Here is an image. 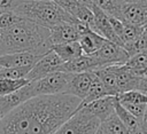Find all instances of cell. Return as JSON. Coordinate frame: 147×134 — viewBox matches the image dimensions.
Masks as SVG:
<instances>
[{
    "mask_svg": "<svg viewBox=\"0 0 147 134\" xmlns=\"http://www.w3.org/2000/svg\"><path fill=\"white\" fill-rule=\"evenodd\" d=\"M93 72L95 73V76L103 84V86H105L108 95L117 96L119 94L118 86H117V80H116V76H115V72L111 69V66H106V68H102V69H98V70H95Z\"/></svg>",
    "mask_w": 147,
    "mask_h": 134,
    "instance_id": "ffe728a7",
    "label": "cell"
},
{
    "mask_svg": "<svg viewBox=\"0 0 147 134\" xmlns=\"http://www.w3.org/2000/svg\"><path fill=\"white\" fill-rule=\"evenodd\" d=\"M42 55H38L33 52H18L10 54L0 55V66L1 68H16L33 65Z\"/></svg>",
    "mask_w": 147,
    "mask_h": 134,
    "instance_id": "5bb4252c",
    "label": "cell"
},
{
    "mask_svg": "<svg viewBox=\"0 0 147 134\" xmlns=\"http://www.w3.org/2000/svg\"><path fill=\"white\" fill-rule=\"evenodd\" d=\"M71 73L63 71H54L45 77L31 81L33 96L39 95H54L64 93L67 85L70 80Z\"/></svg>",
    "mask_w": 147,
    "mask_h": 134,
    "instance_id": "5b68a950",
    "label": "cell"
},
{
    "mask_svg": "<svg viewBox=\"0 0 147 134\" xmlns=\"http://www.w3.org/2000/svg\"><path fill=\"white\" fill-rule=\"evenodd\" d=\"M121 3H130V2H141L142 0H118Z\"/></svg>",
    "mask_w": 147,
    "mask_h": 134,
    "instance_id": "74e56055",
    "label": "cell"
},
{
    "mask_svg": "<svg viewBox=\"0 0 147 134\" xmlns=\"http://www.w3.org/2000/svg\"><path fill=\"white\" fill-rule=\"evenodd\" d=\"M13 11L18 14L23 18L47 29L63 22H78L71 14H69L54 0L21 1Z\"/></svg>",
    "mask_w": 147,
    "mask_h": 134,
    "instance_id": "3957f363",
    "label": "cell"
},
{
    "mask_svg": "<svg viewBox=\"0 0 147 134\" xmlns=\"http://www.w3.org/2000/svg\"><path fill=\"white\" fill-rule=\"evenodd\" d=\"M51 49H53L63 62L71 61V60L76 58V57H78V56H80L83 54L82 48H80L78 41L52 45Z\"/></svg>",
    "mask_w": 147,
    "mask_h": 134,
    "instance_id": "44dd1931",
    "label": "cell"
},
{
    "mask_svg": "<svg viewBox=\"0 0 147 134\" xmlns=\"http://www.w3.org/2000/svg\"><path fill=\"white\" fill-rule=\"evenodd\" d=\"M62 63L63 61L59 57V55L53 49H49L31 66V70L29 71L26 79L33 81L41 77H45L54 71H57Z\"/></svg>",
    "mask_w": 147,
    "mask_h": 134,
    "instance_id": "52a82bcc",
    "label": "cell"
},
{
    "mask_svg": "<svg viewBox=\"0 0 147 134\" xmlns=\"http://www.w3.org/2000/svg\"><path fill=\"white\" fill-rule=\"evenodd\" d=\"M123 65L139 77L146 76L147 74V50H144L141 53L130 56Z\"/></svg>",
    "mask_w": 147,
    "mask_h": 134,
    "instance_id": "7402d4cb",
    "label": "cell"
},
{
    "mask_svg": "<svg viewBox=\"0 0 147 134\" xmlns=\"http://www.w3.org/2000/svg\"><path fill=\"white\" fill-rule=\"evenodd\" d=\"M94 74H95V73H94ZM105 96H108V93H107V90H106L103 84L101 82V80H100L96 76H94V78H93V80H92V84H91V86H90V89H88V92H87L85 98L80 101L79 107H80V105H84V104H86V103H90V102H92V101H94V100L105 97Z\"/></svg>",
    "mask_w": 147,
    "mask_h": 134,
    "instance_id": "cb8c5ba5",
    "label": "cell"
},
{
    "mask_svg": "<svg viewBox=\"0 0 147 134\" xmlns=\"http://www.w3.org/2000/svg\"><path fill=\"white\" fill-rule=\"evenodd\" d=\"M115 113L121 119V121L124 124V126L129 129L131 134H142L141 133V120H139L137 117H134L132 113H130L117 100L115 102Z\"/></svg>",
    "mask_w": 147,
    "mask_h": 134,
    "instance_id": "ac0fdd59",
    "label": "cell"
},
{
    "mask_svg": "<svg viewBox=\"0 0 147 134\" xmlns=\"http://www.w3.org/2000/svg\"><path fill=\"white\" fill-rule=\"evenodd\" d=\"M141 2H142V3H144V5H145V6H147V0H142V1H141Z\"/></svg>",
    "mask_w": 147,
    "mask_h": 134,
    "instance_id": "f35d334b",
    "label": "cell"
},
{
    "mask_svg": "<svg viewBox=\"0 0 147 134\" xmlns=\"http://www.w3.org/2000/svg\"><path fill=\"white\" fill-rule=\"evenodd\" d=\"M29 82H30V80L26 78H22V79L0 78V96L14 93Z\"/></svg>",
    "mask_w": 147,
    "mask_h": 134,
    "instance_id": "484cf974",
    "label": "cell"
},
{
    "mask_svg": "<svg viewBox=\"0 0 147 134\" xmlns=\"http://www.w3.org/2000/svg\"><path fill=\"white\" fill-rule=\"evenodd\" d=\"M141 37L145 38L147 40V22L142 25V32H141Z\"/></svg>",
    "mask_w": 147,
    "mask_h": 134,
    "instance_id": "8d00e7d4",
    "label": "cell"
},
{
    "mask_svg": "<svg viewBox=\"0 0 147 134\" xmlns=\"http://www.w3.org/2000/svg\"><path fill=\"white\" fill-rule=\"evenodd\" d=\"M141 32H142V26L134 25V24L124 22L123 31H122V34L119 37L121 42H122V46H124V45L133 41L134 39H137L141 34Z\"/></svg>",
    "mask_w": 147,
    "mask_h": 134,
    "instance_id": "4316f807",
    "label": "cell"
},
{
    "mask_svg": "<svg viewBox=\"0 0 147 134\" xmlns=\"http://www.w3.org/2000/svg\"><path fill=\"white\" fill-rule=\"evenodd\" d=\"M92 5H95L100 9H102L108 16H113L122 19V5L118 0H91Z\"/></svg>",
    "mask_w": 147,
    "mask_h": 134,
    "instance_id": "d4e9b609",
    "label": "cell"
},
{
    "mask_svg": "<svg viewBox=\"0 0 147 134\" xmlns=\"http://www.w3.org/2000/svg\"><path fill=\"white\" fill-rule=\"evenodd\" d=\"M99 125L100 120L98 118L78 109L52 134H95Z\"/></svg>",
    "mask_w": 147,
    "mask_h": 134,
    "instance_id": "277c9868",
    "label": "cell"
},
{
    "mask_svg": "<svg viewBox=\"0 0 147 134\" xmlns=\"http://www.w3.org/2000/svg\"><path fill=\"white\" fill-rule=\"evenodd\" d=\"M21 0H0V10L1 11H13Z\"/></svg>",
    "mask_w": 147,
    "mask_h": 134,
    "instance_id": "836d02e7",
    "label": "cell"
},
{
    "mask_svg": "<svg viewBox=\"0 0 147 134\" xmlns=\"http://www.w3.org/2000/svg\"><path fill=\"white\" fill-rule=\"evenodd\" d=\"M0 69H1V66H0Z\"/></svg>",
    "mask_w": 147,
    "mask_h": 134,
    "instance_id": "ee69618b",
    "label": "cell"
},
{
    "mask_svg": "<svg viewBox=\"0 0 147 134\" xmlns=\"http://www.w3.org/2000/svg\"><path fill=\"white\" fill-rule=\"evenodd\" d=\"M109 21H110V24H111V27H113L115 34L119 39V37L122 34V31H123V26H124V21H122L119 18H116V17H113V16H109Z\"/></svg>",
    "mask_w": 147,
    "mask_h": 134,
    "instance_id": "d6a6232c",
    "label": "cell"
},
{
    "mask_svg": "<svg viewBox=\"0 0 147 134\" xmlns=\"http://www.w3.org/2000/svg\"><path fill=\"white\" fill-rule=\"evenodd\" d=\"M121 103V102H119ZM130 113H132L134 117H137L139 120L142 119L144 117V113H145V110H146V107L147 104H142V103H121Z\"/></svg>",
    "mask_w": 147,
    "mask_h": 134,
    "instance_id": "4dcf8cb0",
    "label": "cell"
},
{
    "mask_svg": "<svg viewBox=\"0 0 147 134\" xmlns=\"http://www.w3.org/2000/svg\"><path fill=\"white\" fill-rule=\"evenodd\" d=\"M1 118H2V116H1V113H0V119H1Z\"/></svg>",
    "mask_w": 147,
    "mask_h": 134,
    "instance_id": "60d3db41",
    "label": "cell"
},
{
    "mask_svg": "<svg viewBox=\"0 0 147 134\" xmlns=\"http://www.w3.org/2000/svg\"><path fill=\"white\" fill-rule=\"evenodd\" d=\"M79 104L78 97L65 93L33 96L0 119V134H52Z\"/></svg>",
    "mask_w": 147,
    "mask_h": 134,
    "instance_id": "6da1fadb",
    "label": "cell"
},
{
    "mask_svg": "<svg viewBox=\"0 0 147 134\" xmlns=\"http://www.w3.org/2000/svg\"><path fill=\"white\" fill-rule=\"evenodd\" d=\"M54 1L57 2L65 10H68L69 8H71L74 6H77V5H86V6L92 5L91 0H54Z\"/></svg>",
    "mask_w": 147,
    "mask_h": 134,
    "instance_id": "1f68e13d",
    "label": "cell"
},
{
    "mask_svg": "<svg viewBox=\"0 0 147 134\" xmlns=\"http://www.w3.org/2000/svg\"><path fill=\"white\" fill-rule=\"evenodd\" d=\"M122 21L142 26L147 22V6L142 2H130L122 5Z\"/></svg>",
    "mask_w": 147,
    "mask_h": 134,
    "instance_id": "9a60e30c",
    "label": "cell"
},
{
    "mask_svg": "<svg viewBox=\"0 0 147 134\" xmlns=\"http://www.w3.org/2000/svg\"><path fill=\"white\" fill-rule=\"evenodd\" d=\"M91 6L77 5V6H74V7L69 8L67 11L69 14H71L78 22L87 25L88 27H91L93 30V26H94V14H93V10H92Z\"/></svg>",
    "mask_w": 147,
    "mask_h": 134,
    "instance_id": "603a6c76",
    "label": "cell"
},
{
    "mask_svg": "<svg viewBox=\"0 0 147 134\" xmlns=\"http://www.w3.org/2000/svg\"><path fill=\"white\" fill-rule=\"evenodd\" d=\"M94 72L93 71H87V72H80V73H71L70 80L67 85V88L64 90L65 94L74 95L78 97L80 101L85 98L90 86L92 84V80L94 78Z\"/></svg>",
    "mask_w": 147,
    "mask_h": 134,
    "instance_id": "9c48e42d",
    "label": "cell"
},
{
    "mask_svg": "<svg viewBox=\"0 0 147 134\" xmlns=\"http://www.w3.org/2000/svg\"><path fill=\"white\" fill-rule=\"evenodd\" d=\"M92 55L99 62L100 69L110 65H122L130 57L124 47L107 39L101 45V47Z\"/></svg>",
    "mask_w": 147,
    "mask_h": 134,
    "instance_id": "8992f818",
    "label": "cell"
},
{
    "mask_svg": "<svg viewBox=\"0 0 147 134\" xmlns=\"http://www.w3.org/2000/svg\"><path fill=\"white\" fill-rule=\"evenodd\" d=\"M110 66L115 72L119 93L132 90V89H138V85H139L141 77L131 72L123 64L122 65H110Z\"/></svg>",
    "mask_w": 147,
    "mask_h": 134,
    "instance_id": "2e32d148",
    "label": "cell"
},
{
    "mask_svg": "<svg viewBox=\"0 0 147 134\" xmlns=\"http://www.w3.org/2000/svg\"><path fill=\"white\" fill-rule=\"evenodd\" d=\"M115 102H116V96L108 95V96L94 100L84 105H80L78 107V109L87 112L91 116H94L101 123L115 112Z\"/></svg>",
    "mask_w": 147,
    "mask_h": 134,
    "instance_id": "ba28073f",
    "label": "cell"
},
{
    "mask_svg": "<svg viewBox=\"0 0 147 134\" xmlns=\"http://www.w3.org/2000/svg\"><path fill=\"white\" fill-rule=\"evenodd\" d=\"M91 8H92L93 14H94V26H93V30L96 33H99L101 37H103L105 39L122 46L121 40L115 34V32H114V30L111 27V24H110V21H109V16L102 9L96 7L95 5H92Z\"/></svg>",
    "mask_w": 147,
    "mask_h": 134,
    "instance_id": "7c38bea8",
    "label": "cell"
},
{
    "mask_svg": "<svg viewBox=\"0 0 147 134\" xmlns=\"http://www.w3.org/2000/svg\"><path fill=\"white\" fill-rule=\"evenodd\" d=\"M105 40L106 39L103 37H101L94 30H92L91 27H88L85 32H83L79 36L78 44H79V46L82 48L83 54H85V55H92V54H94L101 47V45L105 42Z\"/></svg>",
    "mask_w": 147,
    "mask_h": 134,
    "instance_id": "e0dca14e",
    "label": "cell"
},
{
    "mask_svg": "<svg viewBox=\"0 0 147 134\" xmlns=\"http://www.w3.org/2000/svg\"><path fill=\"white\" fill-rule=\"evenodd\" d=\"M21 1H33V0H21Z\"/></svg>",
    "mask_w": 147,
    "mask_h": 134,
    "instance_id": "ab89813d",
    "label": "cell"
},
{
    "mask_svg": "<svg viewBox=\"0 0 147 134\" xmlns=\"http://www.w3.org/2000/svg\"><path fill=\"white\" fill-rule=\"evenodd\" d=\"M138 90L147 94V76H144L140 78V81L138 85Z\"/></svg>",
    "mask_w": 147,
    "mask_h": 134,
    "instance_id": "e575fe53",
    "label": "cell"
},
{
    "mask_svg": "<svg viewBox=\"0 0 147 134\" xmlns=\"http://www.w3.org/2000/svg\"><path fill=\"white\" fill-rule=\"evenodd\" d=\"M0 55H2V54H1V52H0Z\"/></svg>",
    "mask_w": 147,
    "mask_h": 134,
    "instance_id": "7bdbcfd3",
    "label": "cell"
},
{
    "mask_svg": "<svg viewBox=\"0 0 147 134\" xmlns=\"http://www.w3.org/2000/svg\"><path fill=\"white\" fill-rule=\"evenodd\" d=\"M78 39H79V33H78L76 23L63 22L49 27L51 45L78 41Z\"/></svg>",
    "mask_w": 147,
    "mask_h": 134,
    "instance_id": "8fae6325",
    "label": "cell"
},
{
    "mask_svg": "<svg viewBox=\"0 0 147 134\" xmlns=\"http://www.w3.org/2000/svg\"><path fill=\"white\" fill-rule=\"evenodd\" d=\"M117 100L121 103H142V104H147V94L138 90V89H132V90H127V92H123L119 93L117 96Z\"/></svg>",
    "mask_w": 147,
    "mask_h": 134,
    "instance_id": "83f0119b",
    "label": "cell"
},
{
    "mask_svg": "<svg viewBox=\"0 0 147 134\" xmlns=\"http://www.w3.org/2000/svg\"><path fill=\"white\" fill-rule=\"evenodd\" d=\"M141 133L142 134H147V107H146L144 117L141 119Z\"/></svg>",
    "mask_w": 147,
    "mask_h": 134,
    "instance_id": "d590c367",
    "label": "cell"
},
{
    "mask_svg": "<svg viewBox=\"0 0 147 134\" xmlns=\"http://www.w3.org/2000/svg\"><path fill=\"white\" fill-rule=\"evenodd\" d=\"M1 13H3V11H1V10H0V14H1Z\"/></svg>",
    "mask_w": 147,
    "mask_h": 134,
    "instance_id": "b9f144b4",
    "label": "cell"
},
{
    "mask_svg": "<svg viewBox=\"0 0 147 134\" xmlns=\"http://www.w3.org/2000/svg\"><path fill=\"white\" fill-rule=\"evenodd\" d=\"M95 134H131L117 115L114 112L106 120L101 121Z\"/></svg>",
    "mask_w": 147,
    "mask_h": 134,
    "instance_id": "d6986e66",
    "label": "cell"
},
{
    "mask_svg": "<svg viewBox=\"0 0 147 134\" xmlns=\"http://www.w3.org/2000/svg\"><path fill=\"white\" fill-rule=\"evenodd\" d=\"M49 29L23 18L21 22L0 29V52L10 54L18 52H33L44 55L51 49Z\"/></svg>",
    "mask_w": 147,
    "mask_h": 134,
    "instance_id": "7a4b0ae2",
    "label": "cell"
},
{
    "mask_svg": "<svg viewBox=\"0 0 147 134\" xmlns=\"http://www.w3.org/2000/svg\"><path fill=\"white\" fill-rule=\"evenodd\" d=\"M23 19L22 16L16 14L15 11H3L0 14V29L9 27Z\"/></svg>",
    "mask_w": 147,
    "mask_h": 134,
    "instance_id": "f546056e",
    "label": "cell"
},
{
    "mask_svg": "<svg viewBox=\"0 0 147 134\" xmlns=\"http://www.w3.org/2000/svg\"><path fill=\"white\" fill-rule=\"evenodd\" d=\"M32 65L26 66H16V68H1L0 69V78H9V79H22L26 78L29 71Z\"/></svg>",
    "mask_w": 147,
    "mask_h": 134,
    "instance_id": "f1b7e54d",
    "label": "cell"
},
{
    "mask_svg": "<svg viewBox=\"0 0 147 134\" xmlns=\"http://www.w3.org/2000/svg\"><path fill=\"white\" fill-rule=\"evenodd\" d=\"M98 69H100V65L93 55L82 54L80 56L71 61L63 62L57 71H63L68 73H80L87 71H95Z\"/></svg>",
    "mask_w": 147,
    "mask_h": 134,
    "instance_id": "4fadbf2b",
    "label": "cell"
},
{
    "mask_svg": "<svg viewBox=\"0 0 147 134\" xmlns=\"http://www.w3.org/2000/svg\"><path fill=\"white\" fill-rule=\"evenodd\" d=\"M31 97H33L31 81L14 93L0 96V113H1V116L3 117L5 115H7L8 112H10L11 110H14L15 108H17L18 105H21L22 103H24L25 101H28Z\"/></svg>",
    "mask_w": 147,
    "mask_h": 134,
    "instance_id": "30bf717a",
    "label": "cell"
}]
</instances>
